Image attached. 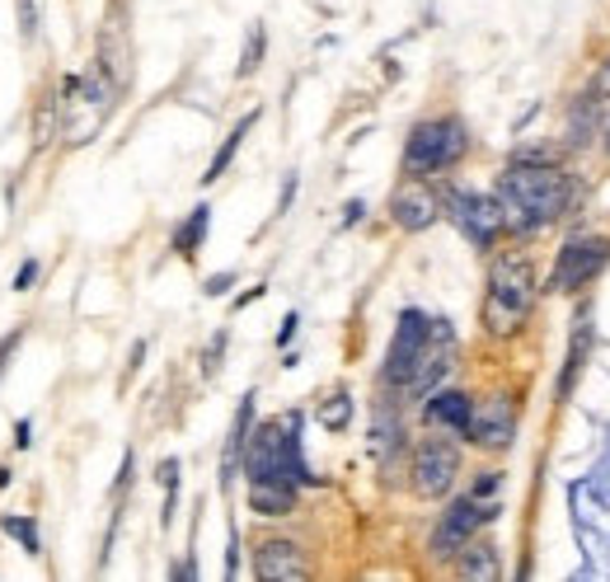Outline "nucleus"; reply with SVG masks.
Segmentation results:
<instances>
[{
    "instance_id": "28",
    "label": "nucleus",
    "mask_w": 610,
    "mask_h": 582,
    "mask_svg": "<svg viewBox=\"0 0 610 582\" xmlns=\"http://www.w3.org/2000/svg\"><path fill=\"white\" fill-rule=\"evenodd\" d=\"M222 353H226V329L207 343V353H202V376H216V371H222Z\"/></svg>"
},
{
    "instance_id": "26",
    "label": "nucleus",
    "mask_w": 610,
    "mask_h": 582,
    "mask_svg": "<svg viewBox=\"0 0 610 582\" xmlns=\"http://www.w3.org/2000/svg\"><path fill=\"white\" fill-rule=\"evenodd\" d=\"M160 484H165V512H160V526L175 522V502H179V461L169 455L160 461Z\"/></svg>"
},
{
    "instance_id": "36",
    "label": "nucleus",
    "mask_w": 610,
    "mask_h": 582,
    "mask_svg": "<svg viewBox=\"0 0 610 582\" xmlns=\"http://www.w3.org/2000/svg\"><path fill=\"white\" fill-rule=\"evenodd\" d=\"M362 216H367V202H362V198H352L348 207H343V226H357Z\"/></svg>"
},
{
    "instance_id": "18",
    "label": "nucleus",
    "mask_w": 610,
    "mask_h": 582,
    "mask_svg": "<svg viewBox=\"0 0 610 582\" xmlns=\"http://www.w3.org/2000/svg\"><path fill=\"white\" fill-rule=\"evenodd\" d=\"M296 484L287 479H259L249 484V508H254L259 516H291L296 512Z\"/></svg>"
},
{
    "instance_id": "4",
    "label": "nucleus",
    "mask_w": 610,
    "mask_h": 582,
    "mask_svg": "<svg viewBox=\"0 0 610 582\" xmlns=\"http://www.w3.org/2000/svg\"><path fill=\"white\" fill-rule=\"evenodd\" d=\"M469 155V128L446 114V118H428L418 122L404 141V175L409 179H432V175H446V169H456L461 161Z\"/></svg>"
},
{
    "instance_id": "10",
    "label": "nucleus",
    "mask_w": 610,
    "mask_h": 582,
    "mask_svg": "<svg viewBox=\"0 0 610 582\" xmlns=\"http://www.w3.org/2000/svg\"><path fill=\"white\" fill-rule=\"evenodd\" d=\"M465 442L479 451H512L516 442V404L507 395H479L475 414H469Z\"/></svg>"
},
{
    "instance_id": "23",
    "label": "nucleus",
    "mask_w": 610,
    "mask_h": 582,
    "mask_svg": "<svg viewBox=\"0 0 610 582\" xmlns=\"http://www.w3.org/2000/svg\"><path fill=\"white\" fill-rule=\"evenodd\" d=\"M315 418L324 423L328 432H343V428L352 423V395H348V390H334V395H328V400L320 404V414H315Z\"/></svg>"
},
{
    "instance_id": "5",
    "label": "nucleus",
    "mask_w": 610,
    "mask_h": 582,
    "mask_svg": "<svg viewBox=\"0 0 610 582\" xmlns=\"http://www.w3.org/2000/svg\"><path fill=\"white\" fill-rule=\"evenodd\" d=\"M498 512H503V508H498L493 498H475V494L456 498L442 516H436V526H432V541H428L432 559H442V563H446V559H456L461 549H465L469 541H475L483 526L498 522Z\"/></svg>"
},
{
    "instance_id": "14",
    "label": "nucleus",
    "mask_w": 610,
    "mask_h": 582,
    "mask_svg": "<svg viewBox=\"0 0 610 582\" xmlns=\"http://www.w3.org/2000/svg\"><path fill=\"white\" fill-rule=\"evenodd\" d=\"M591 343H597V324H591V306H583V310H577V320H573V334H569V353H563V367H559V385H554V395H559V400H573V385H577V376H583L587 357H591Z\"/></svg>"
},
{
    "instance_id": "24",
    "label": "nucleus",
    "mask_w": 610,
    "mask_h": 582,
    "mask_svg": "<svg viewBox=\"0 0 610 582\" xmlns=\"http://www.w3.org/2000/svg\"><path fill=\"white\" fill-rule=\"evenodd\" d=\"M57 118H61V94L47 90V94H43V104H38V114H34V146H38V151L47 146V141H52Z\"/></svg>"
},
{
    "instance_id": "35",
    "label": "nucleus",
    "mask_w": 610,
    "mask_h": 582,
    "mask_svg": "<svg viewBox=\"0 0 610 582\" xmlns=\"http://www.w3.org/2000/svg\"><path fill=\"white\" fill-rule=\"evenodd\" d=\"M230 282H235V273H216V277L202 282V292H207V296H226V292H230Z\"/></svg>"
},
{
    "instance_id": "17",
    "label": "nucleus",
    "mask_w": 610,
    "mask_h": 582,
    "mask_svg": "<svg viewBox=\"0 0 610 582\" xmlns=\"http://www.w3.org/2000/svg\"><path fill=\"white\" fill-rule=\"evenodd\" d=\"M254 390L240 400V408H235V423L226 432V451H222V489H230L235 475L244 470V447H249V432H254Z\"/></svg>"
},
{
    "instance_id": "33",
    "label": "nucleus",
    "mask_w": 610,
    "mask_h": 582,
    "mask_svg": "<svg viewBox=\"0 0 610 582\" xmlns=\"http://www.w3.org/2000/svg\"><path fill=\"white\" fill-rule=\"evenodd\" d=\"M591 94H597V99H610V57L601 61V71L591 75Z\"/></svg>"
},
{
    "instance_id": "9",
    "label": "nucleus",
    "mask_w": 610,
    "mask_h": 582,
    "mask_svg": "<svg viewBox=\"0 0 610 582\" xmlns=\"http://www.w3.org/2000/svg\"><path fill=\"white\" fill-rule=\"evenodd\" d=\"M409 484L418 498H446L451 484L461 475V447L451 437H422L418 451H414V465H409Z\"/></svg>"
},
{
    "instance_id": "1",
    "label": "nucleus",
    "mask_w": 610,
    "mask_h": 582,
    "mask_svg": "<svg viewBox=\"0 0 610 582\" xmlns=\"http://www.w3.org/2000/svg\"><path fill=\"white\" fill-rule=\"evenodd\" d=\"M493 198H498V207H503V226L512 235H530V230L559 222V216L573 207L577 183L569 169L550 165V155L516 151L493 183Z\"/></svg>"
},
{
    "instance_id": "27",
    "label": "nucleus",
    "mask_w": 610,
    "mask_h": 582,
    "mask_svg": "<svg viewBox=\"0 0 610 582\" xmlns=\"http://www.w3.org/2000/svg\"><path fill=\"white\" fill-rule=\"evenodd\" d=\"M14 5H20V38L34 43L38 38V5L34 0H14Z\"/></svg>"
},
{
    "instance_id": "34",
    "label": "nucleus",
    "mask_w": 610,
    "mask_h": 582,
    "mask_svg": "<svg viewBox=\"0 0 610 582\" xmlns=\"http://www.w3.org/2000/svg\"><path fill=\"white\" fill-rule=\"evenodd\" d=\"M296 329H301V314H296V310H291V314H287V320H282V329H277V348H287V343L296 338Z\"/></svg>"
},
{
    "instance_id": "2",
    "label": "nucleus",
    "mask_w": 610,
    "mask_h": 582,
    "mask_svg": "<svg viewBox=\"0 0 610 582\" xmlns=\"http://www.w3.org/2000/svg\"><path fill=\"white\" fill-rule=\"evenodd\" d=\"M536 296H540V282H536V269H530L526 254L493 259L489 263V282H483V306H479L483 334L512 338L516 329L530 320V310H536Z\"/></svg>"
},
{
    "instance_id": "7",
    "label": "nucleus",
    "mask_w": 610,
    "mask_h": 582,
    "mask_svg": "<svg viewBox=\"0 0 610 582\" xmlns=\"http://www.w3.org/2000/svg\"><path fill=\"white\" fill-rule=\"evenodd\" d=\"M610 269V235H569L554 254L550 287L545 292H583Z\"/></svg>"
},
{
    "instance_id": "21",
    "label": "nucleus",
    "mask_w": 610,
    "mask_h": 582,
    "mask_svg": "<svg viewBox=\"0 0 610 582\" xmlns=\"http://www.w3.org/2000/svg\"><path fill=\"white\" fill-rule=\"evenodd\" d=\"M254 122H259V108H249V114H244V118H240V122H235V128L226 132L222 151L212 155V165H207V175H202V183H216V179L226 175V169H230V161H235V151L244 146V136H249V132H254Z\"/></svg>"
},
{
    "instance_id": "39",
    "label": "nucleus",
    "mask_w": 610,
    "mask_h": 582,
    "mask_svg": "<svg viewBox=\"0 0 610 582\" xmlns=\"http://www.w3.org/2000/svg\"><path fill=\"white\" fill-rule=\"evenodd\" d=\"M141 357H146V343H136V348H132V361H128V376L141 367Z\"/></svg>"
},
{
    "instance_id": "31",
    "label": "nucleus",
    "mask_w": 610,
    "mask_h": 582,
    "mask_svg": "<svg viewBox=\"0 0 610 582\" xmlns=\"http://www.w3.org/2000/svg\"><path fill=\"white\" fill-rule=\"evenodd\" d=\"M34 282H38V259H24L20 273H14V292H28Z\"/></svg>"
},
{
    "instance_id": "19",
    "label": "nucleus",
    "mask_w": 610,
    "mask_h": 582,
    "mask_svg": "<svg viewBox=\"0 0 610 582\" xmlns=\"http://www.w3.org/2000/svg\"><path fill=\"white\" fill-rule=\"evenodd\" d=\"M456 573L465 582H493V578H503V563H498V545L489 541H469L461 555H456Z\"/></svg>"
},
{
    "instance_id": "29",
    "label": "nucleus",
    "mask_w": 610,
    "mask_h": 582,
    "mask_svg": "<svg viewBox=\"0 0 610 582\" xmlns=\"http://www.w3.org/2000/svg\"><path fill=\"white\" fill-rule=\"evenodd\" d=\"M498 489H503V475H498V470H479V479H475V498H493Z\"/></svg>"
},
{
    "instance_id": "6",
    "label": "nucleus",
    "mask_w": 610,
    "mask_h": 582,
    "mask_svg": "<svg viewBox=\"0 0 610 582\" xmlns=\"http://www.w3.org/2000/svg\"><path fill=\"white\" fill-rule=\"evenodd\" d=\"M442 207L479 254H489V249L498 245V235L507 230L503 226V207H498L493 193H475V188H442Z\"/></svg>"
},
{
    "instance_id": "11",
    "label": "nucleus",
    "mask_w": 610,
    "mask_h": 582,
    "mask_svg": "<svg viewBox=\"0 0 610 582\" xmlns=\"http://www.w3.org/2000/svg\"><path fill=\"white\" fill-rule=\"evenodd\" d=\"M442 216H446L442 193H436L428 179H409V175H404V183L390 193V222H395L399 230H409V235L436 226Z\"/></svg>"
},
{
    "instance_id": "37",
    "label": "nucleus",
    "mask_w": 610,
    "mask_h": 582,
    "mask_svg": "<svg viewBox=\"0 0 610 582\" xmlns=\"http://www.w3.org/2000/svg\"><path fill=\"white\" fill-rule=\"evenodd\" d=\"M291 198H296V175H287V183H282V202H277V216L291 207Z\"/></svg>"
},
{
    "instance_id": "12",
    "label": "nucleus",
    "mask_w": 610,
    "mask_h": 582,
    "mask_svg": "<svg viewBox=\"0 0 610 582\" xmlns=\"http://www.w3.org/2000/svg\"><path fill=\"white\" fill-rule=\"evenodd\" d=\"M456 353H461V348H456V329H451V320H442V314H436V320H432V338H428V353H422L414 381L404 385V395L428 400L432 390L442 385L451 371H456Z\"/></svg>"
},
{
    "instance_id": "20",
    "label": "nucleus",
    "mask_w": 610,
    "mask_h": 582,
    "mask_svg": "<svg viewBox=\"0 0 610 582\" xmlns=\"http://www.w3.org/2000/svg\"><path fill=\"white\" fill-rule=\"evenodd\" d=\"M207 230H212V207H207V202H198V207L188 212V222L175 230L169 249H175L179 259H198V249H202V240H207Z\"/></svg>"
},
{
    "instance_id": "40",
    "label": "nucleus",
    "mask_w": 610,
    "mask_h": 582,
    "mask_svg": "<svg viewBox=\"0 0 610 582\" xmlns=\"http://www.w3.org/2000/svg\"><path fill=\"white\" fill-rule=\"evenodd\" d=\"M606 151H610V118H606Z\"/></svg>"
},
{
    "instance_id": "8",
    "label": "nucleus",
    "mask_w": 610,
    "mask_h": 582,
    "mask_svg": "<svg viewBox=\"0 0 610 582\" xmlns=\"http://www.w3.org/2000/svg\"><path fill=\"white\" fill-rule=\"evenodd\" d=\"M432 320H436V314L414 310V306H409V310H399L395 338H390V348H385V367H381V381H385L390 390H399V395H404V385L414 381V371H418L422 353H428Z\"/></svg>"
},
{
    "instance_id": "13",
    "label": "nucleus",
    "mask_w": 610,
    "mask_h": 582,
    "mask_svg": "<svg viewBox=\"0 0 610 582\" xmlns=\"http://www.w3.org/2000/svg\"><path fill=\"white\" fill-rule=\"evenodd\" d=\"M254 578H263V582H306L310 563H306L296 541H263L254 549Z\"/></svg>"
},
{
    "instance_id": "25",
    "label": "nucleus",
    "mask_w": 610,
    "mask_h": 582,
    "mask_svg": "<svg viewBox=\"0 0 610 582\" xmlns=\"http://www.w3.org/2000/svg\"><path fill=\"white\" fill-rule=\"evenodd\" d=\"M0 526H5L10 536H20V545L28 549V555H43V541H38V522H34V516H14V512H5V516H0Z\"/></svg>"
},
{
    "instance_id": "15",
    "label": "nucleus",
    "mask_w": 610,
    "mask_h": 582,
    "mask_svg": "<svg viewBox=\"0 0 610 582\" xmlns=\"http://www.w3.org/2000/svg\"><path fill=\"white\" fill-rule=\"evenodd\" d=\"M399 451H404V418L395 414V404L381 400L375 404V414H371V455H375V465L390 475L395 461H399Z\"/></svg>"
},
{
    "instance_id": "32",
    "label": "nucleus",
    "mask_w": 610,
    "mask_h": 582,
    "mask_svg": "<svg viewBox=\"0 0 610 582\" xmlns=\"http://www.w3.org/2000/svg\"><path fill=\"white\" fill-rule=\"evenodd\" d=\"M240 573V531L230 526V549H226V578Z\"/></svg>"
},
{
    "instance_id": "38",
    "label": "nucleus",
    "mask_w": 610,
    "mask_h": 582,
    "mask_svg": "<svg viewBox=\"0 0 610 582\" xmlns=\"http://www.w3.org/2000/svg\"><path fill=\"white\" fill-rule=\"evenodd\" d=\"M28 432H34V423H28V418H20V428H14V447H28Z\"/></svg>"
},
{
    "instance_id": "3",
    "label": "nucleus",
    "mask_w": 610,
    "mask_h": 582,
    "mask_svg": "<svg viewBox=\"0 0 610 582\" xmlns=\"http://www.w3.org/2000/svg\"><path fill=\"white\" fill-rule=\"evenodd\" d=\"M244 479L259 484V479H287L296 489H310L320 484V475H310L306 465V451H301V414L282 418V423H259L249 432V447H244Z\"/></svg>"
},
{
    "instance_id": "22",
    "label": "nucleus",
    "mask_w": 610,
    "mask_h": 582,
    "mask_svg": "<svg viewBox=\"0 0 610 582\" xmlns=\"http://www.w3.org/2000/svg\"><path fill=\"white\" fill-rule=\"evenodd\" d=\"M263 52H268V28L249 24V38H244V52H240V67H235V75H240V81H249V75L263 67Z\"/></svg>"
},
{
    "instance_id": "30",
    "label": "nucleus",
    "mask_w": 610,
    "mask_h": 582,
    "mask_svg": "<svg viewBox=\"0 0 610 582\" xmlns=\"http://www.w3.org/2000/svg\"><path fill=\"white\" fill-rule=\"evenodd\" d=\"M20 343H24V329H14V334H5V338H0V376H5V367H10V357L20 353Z\"/></svg>"
},
{
    "instance_id": "16",
    "label": "nucleus",
    "mask_w": 610,
    "mask_h": 582,
    "mask_svg": "<svg viewBox=\"0 0 610 582\" xmlns=\"http://www.w3.org/2000/svg\"><path fill=\"white\" fill-rule=\"evenodd\" d=\"M469 414H475V400H469L465 390L436 385L432 395L422 400V418H428V428H451V432H461V437H465Z\"/></svg>"
}]
</instances>
